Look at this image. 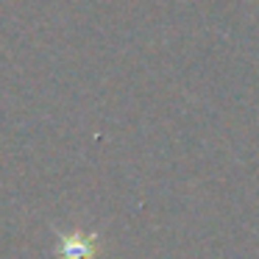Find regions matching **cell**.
<instances>
[{"instance_id": "obj_1", "label": "cell", "mask_w": 259, "mask_h": 259, "mask_svg": "<svg viewBox=\"0 0 259 259\" xmlns=\"http://www.w3.org/2000/svg\"><path fill=\"white\" fill-rule=\"evenodd\" d=\"M101 237L95 231L73 229L67 234H59V256L56 259H92L98 253Z\"/></svg>"}]
</instances>
